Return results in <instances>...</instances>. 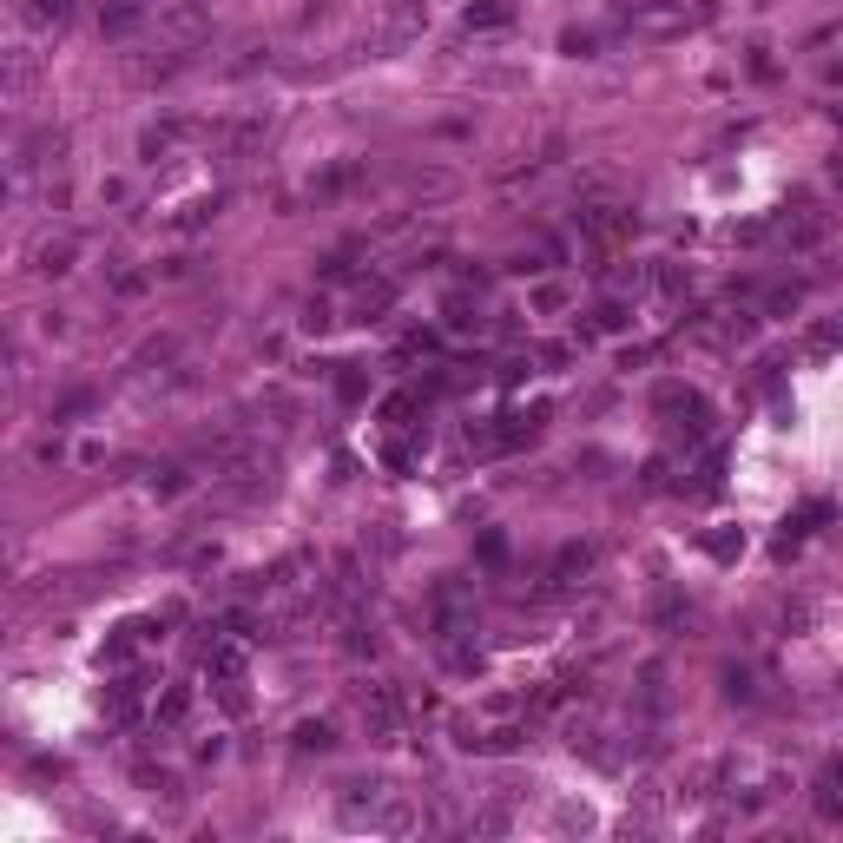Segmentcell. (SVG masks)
<instances>
[{
	"mask_svg": "<svg viewBox=\"0 0 843 843\" xmlns=\"http://www.w3.org/2000/svg\"><path fill=\"white\" fill-rule=\"evenodd\" d=\"M573 231L593 244V251H613V244H626L639 231V211L626 205V198H606V191H593V198H580L573 205Z\"/></svg>",
	"mask_w": 843,
	"mask_h": 843,
	"instance_id": "obj_1",
	"label": "cell"
},
{
	"mask_svg": "<svg viewBox=\"0 0 843 843\" xmlns=\"http://www.w3.org/2000/svg\"><path fill=\"white\" fill-rule=\"evenodd\" d=\"M699 20H705V7H685V0H626L620 7V27L633 40H679Z\"/></svg>",
	"mask_w": 843,
	"mask_h": 843,
	"instance_id": "obj_2",
	"label": "cell"
},
{
	"mask_svg": "<svg viewBox=\"0 0 843 843\" xmlns=\"http://www.w3.org/2000/svg\"><path fill=\"white\" fill-rule=\"evenodd\" d=\"M422 27H429V0H382L376 27L363 33V53H396L409 40H422Z\"/></svg>",
	"mask_w": 843,
	"mask_h": 843,
	"instance_id": "obj_3",
	"label": "cell"
},
{
	"mask_svg": "<svg viewBox=\"0 0 843 843\" xmlns=\"http://www.w3.org/2000/svg\"><path fill=\"white\" fill-rule=\"evenodd\" d=\"M356 705H363V732H369V745H396L402 725H409V699H402L389 679H369L363 692H356Z\"/></svg>",
	"mask_w": 843,
	"mask_h": 843,
	"instance_id": "obj_4",
	"label": "cell"
},
{
	"mask_svg": "<svg viewBox=\"0 0 843 843\" xmlns=\"http://www.w3.org/2000/svg\"><path fill=\"white\" fill-rule=\"evenodd\" d=\"M659 415H672V435H679L685 448L705 442V422H712L705 396H692V389H679V382H666V389H659Z\"/></svg>",
	"mask_w": 843,
	"mask_h": 843,
	"instance_id": "obj_5",
	"label": "cell"
},
{
	"mask_svg": "<svg viewBox=\"0 0 843 843\" xmlns=\"http://www.w3.org/2000/svg\"><path fill=\"white\" fill-rule=\"evenodd\" d=\"M264 139H271V112H244V119L224 126V159L244 165L251 152H264Z\"/></svg>",
	"mask_w": 843,
	"mask_h": 843,
	"instance_id": "obj_6",
	"label": "cell"
},
{
	"mask_svg": "<svg viewBox=\"0 0 843 843\" xmlns=\"http://www.w3.org/2000/svg\"><path fill=\"white\" fill-rule=\"evenodd\" d=\"M811 811H817V824H830V830L843 824V758H824V771H817V784H811Z\"/></svg>",
	"mask_w": 843,
	"mask_h": 843,
	"instance_id": "obj_7",
	"label": "cell"
},
{
	"mask_svg": "<svg viewBox=\"0 0 843 843\" xmlns=\"http://www.w3.org/2000/svg\"><path fill=\"white\" fill-rule=\"evenodd\" d=\"M145 20H152L145 0H99V33H106V40H132Z\"/></svg>",
	"mask_w": 843,
	"mask_h": 843,
	"instance_id": "obj_8",
	"label": "cell"
},
{
	"mask_svg": "<svg viewBox=\"0 0 843 843\" xmlns=\"http://www.w3.org/2000/svg\"><path fill=\"white\" fill-rule=\"evenodd\" d=\"M145 685H152V672H126V679H119V685L106 692V718H112V725H132V718H139Z\"/></svg>",
	"mask_w": 843,
	"mask_h": 843,
	"instance_id": "obj_9",
	"label": "cell"
},
{
	"mask_svg": "<svg viewBox=\"0 0 843 843\" xmlns=\"http://www.w3.org/2000/svg\"><path fill=\"white\" fill-rule=\"evenodd\" d=\"M14 14L27 33H60L73 20V0H14Z\"/></svg>",
	"mask_w": 843,
	"mask_h": 843,
	"instance_id": "obj_10",
	"label": "cell"
},
{
	"mask_svg": "<svg viewBox=\"0 0 843 843\" xmlns=\"http://www.w3.org/2000/svg\"><path fill=\"white\" fill-rule=\"evenodd\" d=\"M541 429H547V402H534V409H514V415H501L494 448H521V442H534Z\"/></svg>",
	"mask_w": 843,
	"mask_h": 843,
	"instance_id": "obj_11",
	"label": "cell"
},
{
	"mask_svg": "<svg viewBox=\"0 0 843 843\" xmlns=\"http://www.w3.org/2000/svg\"><path fill=\"white\" fill-rule=\"evenodd\" d=\"M145 639H159V620H126V626H112V639H106V653H99V659H106V666H126Z\"/></svg>",
	"mask_w": 843,
	"mask_h": 843,
	"instance_id": "obj_12",
	"label": "cell"
},
{
	"mask_svg": "<svg viewBox=\"0 0 843 843\" xmlns=\"http://www.w3.org/2000/svg\"><path fill=\"white\" fill-rule=\"evenodd\" d=\"M396 277H363V290H356V303H350V317L356 323H382V310L396 303Z\"/></svg>",
	"mask_w": 843,
	"mask_h": 843,
	"instance_id": "obj_13",
	"label": "cell"
},
{
	"mask_svg": "<svg viewBox=\"0 0 843 843\" xmlns=\"http://www.w3.org/2000/svg\"><path fill=\"white\" fill-rule=\"evenodd\" d=\"M514 14H521L514 0H468V7H462V27L468 33H501V27H514Z\"/></svg>",
	"mask_w": 843,
	"mask_h": 843,
	"instance_id": "obj_14",
	"label": "cell"
},
{
	"mask_svg": "<svg viewBox=\"0 0 843 843\" xmlns=\"http://www.w3.org/2000/svg\"><path fill=\"white\" fill-rule=\"evenodd\" d=\"M343 653L350 659H376L382 653V633H376L369 613H343Z\"/></svg>",
	"mask_w": 843,
	"mask_h": 843,
	"instance_id": "obj_15",
	"label": "cell"
},
{
	"mask_svg": "<svg viewBox=\"0 0 843 843\" xmlns=\"http://www.w3.org/2000/svg\"><path fill=\"white\" fill-rule=\"evenodd\" d=\"M244 666H251V659H244V646H238V639H211V646H205V672H211V679H244Z\"/></svg>",
	"mask_w": 843,
	"mask_h": 843,
	"instance_id": "obj_16",
	"label": "cell"
},
{
	"mask_svg": "<svg viewBox=\"0 0 843 843\" xmlns=\"http://www.w3.org/2000/svg\"><path fill=\"white\" fill-rule=\"evenodd\" d=\"M376 830H389V837H409V830H422V811H415L409 797H389V791H382V804H376Z\"/></svg>",
	"mask_w": 843,
	"mask_h": 843,
	"instance_id": "obj_17",
	"label": "cell"
},
{
	"mask_svg": "<svg viewBox=\"0 0 843 843\" xmlns=\"http://www.w3.org/2000/svg\"><path fill=\"white\" fill-rule=\"evenodd\" d=\"M685 284H692V277H685V264H672V257L646 264V290H653L659 303H679V297H685Z\"/></svg>",
	"mask_w": 843,
	"mask_h": 843,
	"instance_id": "obj_18",
	"label": "cell"
},
{
	"mask_svg": "<svg viewBox=\"0 0 843 843\" xmlns=\"http://www.w3.org/2000/svg\"><path fill=\"white\" fill-rule=\"evenodd\" d=\"M824 238H830V218H824V211H811V218L784 224V251H797V257H804V251H817Z\"/></svg>",
	"mask_w": 843,
	"mask_h": 843,
	"instance_id": "obj_19",
	"label": "cell"
},
{
	"mask_svg": "<svg viewBox=\"0 0 843 843\" xmlns=\"http://www.w3.org/2000/svg\"><path fill=\"white\" fill-rule=\"evenodd\" d=\"M73 257H80L73 238H47L40 251H33V271H40V277H66V271H73Z\"/></svg>",
	"mask_w": 843,
	"mask_h": 843,
	"instance_id": "obj_20",
	"label": "cell"
},
{
	"mask_svg": "<svg viewBox=\"0 0 843 843\" xmlns=\"http://www.w3.org/2000/svg\"><path fill=\"white\" fill-rule=\"evenodd\" d=\"M573 692H580L573 679H541L534 692H527V718H547V712H560V705H567Z\"/></svg>",
	"mask_w": 843,
	"mask_h": 843,
	"instance_id": "obj_21",
	"label": "cell"
},
{
	"mask_svg": "<svg viewBox=\"0 0 843 843\" xmlns=\"http://www.w3.org/2000/svg\"><path fill=\"white\" fill-rule=\"evenodd\" d=\"M185 718H191V685H165V699L152 705V725H159V732H178Z\"/></svg>",
	"mask_w": 843,
	"mask_h": 843,
	"instance_id": "obj_22",
	"label": "cell"
},
{
	"mask_svg": "<svg viewBox=\"0 0 843 843\" xmlns=\"http://www.w3.org/2000/svg\"><path fill=\"white\" fill-rule=\"evenodd\" d=\"M626 323H633V310H626V297H606L600 310H593V330H580V343H587V336H620Z\"/></svg>",
	"mask_w": 843,
	"mask_h": 843,
	"instance_id": "obj_23",
	"label": "cell"
},
{
	"mask_svg": "<svg viewBox=\"0 0 843 843\" xmlns=\"http://www.w3.org/2000/svg\"><path fill=\"white\" fill-rule=\"evenodd\" d=\"M718 685H725V705H758V672L751 666H725Z\"/></svg>",
	"mask_w": 843,
	"mask_h": 843,
	"instance_id": "obj_24",
	"label": "cell"
},
{
	"mask_svg": "<svg viewBox=\"0 0 843 843\" xmlns=\"http://www.w3.org/2000/svg\"><path fill=\"white\" fill-rule=\"evenodd\" d=\"M185 132H191V126H145V132H139V159H145V165H159L165 152L185 139Z\"/></svg>",
	"mask_w": 843,
	"mask_h": 843,
	"instance_id": "obj_25",
	"label": "cell"
},
{
	"mask_svg": "<svg viewBox=\"0 0 843 843\" xmlns=\"http://www.w3.org/2000/svg\"><path fill=\"white\" fill-rule=\"evenodd\" d=\"M178 66H185V53H178V47H165L159 60H139V66H132V80H139V86H159V80H172Z\"/></svg>",
	"mask_w": 843,
	"mask_h": 843,
	"instance_id": "obj_26",
	"label": "cell"
},
{
	"mask_svg": "<svg viewBox=\"0 0 843 843\" xmlns=\"http://www.w3.org/2000/svg\"><path fill=\"white\" fill-rule=\"evenodd\" d=\"M356 257H363V244H343V251H330V257H323V284H350V277H356Z\"/></svg>",
	"mask_w": 843,
	"mask_h": 843,
	"instance_id": "obj_27",
	"label": "cell"
},
{
	"mask_svg": "<svg viewBox=\"0 0 843 843\" xmlns=\"http://www.w3.org/2000/svg\"><path fill=\"white\" fill-rule=\"evenodd\" d=\"M527 745V725H494V732H481V751L488 758H508V751Z\"/></svg>",
	"mask_w": 843,
	"mask_h": 843,
	"instance_id": "obj_28",
	"label": "cell"
},
{
	"mask_svg": "<svg viewBox=\"0 0 843 843\" xmlns=\"http://www.w3.org/2000/svg\"><path fill=\"white\" fill-rule=\"evenodd\" d=\"M165 27H172V40H198V33H205V14H198L191 0H178L172 14H165Z\"/></svg>",
	"mask_w": 843,
	"mask_h": 843,
	"instance_id": "obj_29",
	"label": "cell"
},
{
	"mask_svg": "<svg viewBox=\"0 0 843 843\" xmlns=\"http://www.w3.org/2000/svg\"><path fill=\"white\" fill-rule=\"evenodd\" d=\"M837 350H843V323H817V330L804 336V356H817V363L837 356Z\"/></svg>",
	"mask_w": 843,
	"mask_h": 843,
	"instance_id": "obj_30",
	"label": "cell"
},
{
	"mask_svg": "<svg viewBox=\"0 0 843 843\" xmlns=\"http://www.w3.org/2000/svg\"><path fill=\"white\" fill-rule=\"evenodd\" d=\"M290 745H297V751H330V745H336V732L323 725V718H303L297 732H290Z\"/></svg>",
	"mask_w": 843,
	"mask_h": 843,
	"instance_id": "obj_31",
	"label": "cell"
},
{
	"mask_svg": "<svg viewBox=\"0 0 843 843\" xmlns=\"http://www.w3.org/2000/svg\"><path fill=\"white\" fill-rule=\"evenodd\" d=\"M139 784H145L152 797H165V804H178V797H185V791H178V778L165 771V764H139Z\"/></svg>",
	"mask_w": 843,
	"mask_h": 843,
	"instance_id": "obj_32",
	"label": "cell"
},
{
	"mask_svg": "<svg viewBox=\"0 0 843 843\" xmlns=\"http://www.w3.org/2000/svg\"><path fill=\"white\" fill-rule=\"evenodd\" d=\"M560 53H567V60H593V53H600V33H593V27H567V33H560Z\"/></svg>",
	"mask_w": 843,
	"mask_h": 843,
	"instance_id": "obj_33",
	"label": "cell"
},
{
	"mask_svg": "<svg viewBox=\"0 0 843 843\" xmlns=\"http://www.w3.org/2000/svg\"><path fill=\"white\" fill-rule=\"evenodd\" d=\"M415 409H422V396H415V389H402V396H389V402H382V422H389V429H409V422H415Z\"/></svg>",
	"mask_w": 843,
	"mask_h": 843,
	"instance_id": "obj_34",
	"label": "cell"
},
{
	"mask_svg": "<svg viewBox=\"0 0 843 843\" xmlns=\"http://www.w3.org/2000/svg\"><path fill=\"white\" fill-rule=\"evenodd\" d=\"M80 415H93V389H66L53 402V422H80Z\"/></svg>",
	"mask_w": 843,
	"mask_h": 843,
	"instance_id": "obj_35",
	"label": "cell"
},
{
	"mask_svg": "<svg viewBox=\"0 0 843 843\" xmlns=\"http://www.w3.org/2000/svg\"><path fill=\"white\" fill-rule=\"evenodd\" d=\"M224 211V191H211V198H198L191 211H178V231H198V224H211Z\"/></svg>",
	"mask_w": 843,
	"mask_h": 843,
	"instance_id": "obj_36",
	"label": "cell"
},
{
	"mask_svg": "<svg viewBox=\"0 0 843 843\" xmlns=\"http://www.w3.org/2000/svg\"><path fill=\"white\" fill-rule=\"evenodd\" d=\"M567 303H573V290H567V284H541V290H534V317H560Z\"/></svg>",
	"mask_w": 843,
	"mask_h": 843,
	"instance_id": "obj_37",
	"label": "cell"
},
{
	"mask_svg": "<svg viewBox=\"0 0 843 843\" xmlns=\"http://www.w3.org/2000/svg\"><path fill=\"white\" fill-rule=\"evenodd\" d=\"M185 488H191V475H185V468H159V475H152V494H159V501H178Z\"/></svg>",
	"mask_w": 843,
	"mask_h": 843,
	"instance_id": "obj_38",
	"label": "cell"
},
{
	"mask_svg": "<svg viewBox=\"0 0 843 843\" xmlns=\"http://www.w3.org/2000/svg\"><path fill=\"white\" fill-rule=\"evenodd\" d=\"M303 330H310V336H323V330H330V323H336V310H330V303H323V297H310V303H303Z\"/></svg>",
	"mask_w": 843,
	"mask_h": 843,
	"instance_id": "obj_39",
	"label": "cell"
},
{
	"mask_svg": "<svg viewBox=\"0 0 843 843\" xmlns=\"http://www.w3.org/2000/svg\"><path fill=\"white\" fill-rule=\"evenodd\" d=\"M172 356H178V343H172V336H152V343H145V350L132 356V363H139V369H152V363H172Z\"/></svg>",
	"mask_w": 843,
	"mask_h": 843,
	"instance_id": "obj_40",
	"label": "cell"
},
{
	"mask_svg": "<svg viewBox=\"0 0 843 843\" xmlns=\"http://www.w3.org/2000/svg\"><path fill=\"white\" fill-rule=\"evenodd\" d=\"M705 554H712V560H738V554H745V534H732V527H725V534H712V541H705Z\"/></svg>",
	"mask_w": 843,
	"mask_h": 843,
	"instance_id": "obj_41",
	"label": "cell"
},
{
	"mask_svg": "<svg viewBox=\"0 0 843 843\" xmlns=\"http://www.w3.org/2000/svg\"><path fill=\"white\" fill-rule=\"evenodd\" d=\"M797 303H804V284H778L771 297H764V310H771V317H784V310H797Z\"/></svg>",
	"mask_w": 843,
	"mask_h": 843,
	"instance_id": "obj_42",
	"label": "cell"
},
{
	"mask_svg": "<svg viewBox=\"0 0 843 843\" xmlns=\"http://www.w3.org/2000/svg\"><path fill=\"white\" fill-rule=\"evenodd\" d=\"M718 481H725V455H718V448H712V455H705V462H699V481H692V488H699V494H712Z\"/></svg>",
	"mask_w": 843,
	"mask_h": 843,
	"instance_id": "obj_43",
	"label": "cell"
},
{
	"mask_svg": "<svg viewBox=\"0 0 843 843\" xmlns=\"http://www.w3.org/2000/svg\"><path fill=\"white\" fill-rule=\"evenodd\" d=\"M573 350H580V343H547L534 363H541V369H567V363H573Z\"/></svg>",
	"mask_w": 843,
	"mask_h": 843,
	"instance_id": "obj_44",
	"label": "cell"
},
{
	"mask_svg": "<svg viewBox=\"0 0 843 843\" xmlns=\"http://www.w3.org/2000/svg\"><path fill=\"white\" fill-rule=\"evenodd\" d=\"M336 389H343V402H363V396H369V382L356 376V369H343V376H336Z\"/></svg>",
	"mask_w": 843,
	"mask_h": 843,
	"instance_id": "obj_45",
	"label": "cell"
},
{
	"mask_svg": "<svg viewBox=\"0 0 843 843\" xmlns=\"http://www.w3.org/2000/svg\"><path fill=\"white\" fill-rule=\"evenodd\" d=\"M501 554H508V541H501V534H481V560H488V567H501Z\"/></svg>",
	"mask_w": 843,
	"mask_h": 843,
	"instance_id": "obj_46",
	"label": "cell"
},
{
	"mask_svg": "<svg viewBox=\"0 0 843 843\" xmlns=\"http://www.w3.org/2000/svg\"><path fill=\"white\" fill-rule=\"evenodd\" d=\"M751 73H758V80H771V73H778V66H771V47H751Z\"/></svg>",
	"mask_w": 843,
	"mask_h": 843,
	"instance_id": "obj_47",
	"label": "cell"
},
{
	"mask_svg": "<svg viewBox=\"0 0 843 843\" xmlns=\"http://www.w3.org/2000/svg\"><path fill=\"white\" fill-rule=\"evenodd\" d=\"M830 80H843V60H837V66H830Z\"/></svg>",
	"mask_w": 843,
	"mask_h": 843,
	"instance_id": "obj_48",
	"label": "cell"
}]
</instances>
